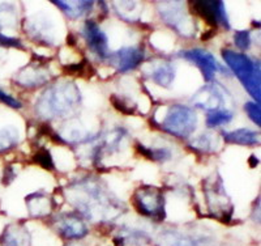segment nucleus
<instances>
[{"mask_svg":"<svg viewBox=\"0 0 261 246\" xmlns=\"http://www.w3.org/2000/svg\"><path fill=\"white\" fill-rule=\"evenodd\" d=\"M16 173L15 170L12 169V166H7L6 169H4V174H3V184L4 185H9L11 182L15 180Z\"/></svg>","mask_w":261,"mask_h":246,"instance_id":"obj_31","label":"nucleus"},{"mask_svg":"<svg viewBox=\"0 0 261 246\" xmlns=\"http://www.w3.org/2000/svg\"><path fill=\"white\" fill-rule=\"evenodd\" d=\"M116 246H145L150 242V236L145 231L123 227L114 237Z\"/></svg>","mask_w":261,"mask_h":246,"instance_id":"obj_18","label":"nucleus"},{"mask_svg":"<svg viewBox=\"0 0 261 246\" xmlns=\"http://www.w3.org/2000/svg\"><path fill=\"white\" fill-rule=\"evenodd\" d=\"M222 138L226 143L246 147H255L260 144L258 132L249 130V128H238L234 131H222Z\"/></svg>","mask_w":261,"mask_h":246,"instance_id":"obj_20","label":"nucleus"},{"mask_svg":"<svg viewBox=\"0 0 261 246\" xmlns=\"http://www.w3.org/2000/svg\"><path fill=\"white\" fill-rule=\"evenodd\" d=\"M54 226L65 240H81L89 233L83 217L76 214H60L54 219Z\"/></svg>","mask_w":261,"mask_h":246,"instance_id":"obj_13","label":"nucleus"},{"mask_svg":"<svg viewBox=\"0 0 261 246\" xmlns=\"http://www.w3.org/2000/svg\"><path fill=\"white\" fill-rule=\"evenodd\" d=\"M158 12L165 24L184 37L195 36V25L183 9V2H158Z\"/></svg>","mask_w":261,"mask_h":246,"instance_id":"obj_7","label":"nucleus"},{"mask_svg":"<svg viewBox=\"0 0 261 246\" xmlns=\"http://www.w3.org/2000/svg\"><path fill=\"white\" fill-rule=\"evenodd\" d=\"M136 149L139 151V153L141 154V156L153 161H162V163H165V161L170 160L172 156L171 151H170L169 148H166V147L149 148V147H145V145L137 143Z\"/></svg>","mask_w":261,"mask_h":246,"instance_id":"obj_25","label":"nucleus"},{"mask_svg":"<svg viewBox=\"0 0 261 246\" xmlns=\"http://www.w3.org/2000/svg\"><path fill=\"white\" fill-rule=\"evenodd\" d=\"M83 101L80 88L73 81L62 80L48 85L34 104L37 116L46 121L73 114Z\"/></svg>","mask_w":261,"mask_h":246,"instance_id":"obj_2","label":"nucleus"},{"mask_svg":"<svg viewBox=\"0 0 261 246\" xmlns=\"http://www.w3.org/2000/svg\"><path fill=\"white\" fill-rule=\"evenodd\" d=\"M0 102L9 107H13V109H20V107L22 106L18 100H16L12 96H9L8 93L4 92L3 89H0Z\"/></svg>","mask_w":261,"mask_h":246,"instance_id":"obj_30","label":"nucleus"},{"mask_svg":"<svg viewBox=\"0 0 261 246\" xmlns=\"http://www.w3.org/2000/svg\"><path fill=\"white\" fill-rule=\"evenodd\" d=\"M148 75L157 85L170 88L175 79V67L167 60H153L149 64Z\"/></svg>","mask_w":261,"mask_h":246,"instance_id":"obj_16","label":"nucleus"},{"mask_svg":"<svg viewBox=\"0 0 261 246\" xmlns=\"http://www.w3.org/2000/svg\"><path fill=\"white\" fill-rule=\"evenodd\" d=\"M34 163L38 164V165L41 166V168H43V169H54L53 156H51L50 151H47L46 148H41L36 152V154H34Z\"/></svg>","mask_w":261,"mask_h":246,"instance_id":"obj_26","label":"nucleus"},{"mask_svg":"<svg viewBox=\"0 0 261 246\" xmlns=\"http://www.w3.org/2000/svg\"><path fill=\"white\" fill-rule=\"evenodd\" d=\"M135 210L143 216L155 221H163L166 217L165 195L155 186H140L132 195Z\"/></svg>","mask_w":261,"mask_h":246,"instance_id":"obj_6","label":"nucleus"},{"mask_svg":"<svg viewBox=\"0 0 261 246\" xmlns=\"http://www.w3.org/2000/svg\"><path fill=\"white\" fill-rule=\"evenodd\" d=\"M2 246H32V234L24 224H9L0 236Z\"/></svg>","mask_w":261,"mask_h":246,"instance_id":"obj_17","label":"nucleus"},{"mask_svg":"<svg viewBox=\"0 0 261 246\" xmlns=\"http://www.w3.org/2000/svg\"><path fill=\"white\" fill-rule=\"evenodd\" d=\"M158 246H197V242L179 231H165L158 237Z\"/></svg>","mask_w":261,"mask_h":246,"instance_id":"obj_21","label":"nucleus"},{"mask_svg":"<svg viewBox=\"0 0 261 246\" xmlns=\"http://www.w3.org/2000/svg\"><path fill=\"white\" fill-rule=\"evenodd\" d=\"M145 58V49L143 46H127L107 54L106 59L118 72H129L137 69Z\"/></svg>","mask_w":261,"mask_h":246,"instance_id":"obj_10","label":"nucleus"},{"mask_svg":"<svg viewBox=\"0 0 261 246\" xmlns=\"http://www.w3.org/2000/svg\"><path fill=\"white\" fill-rule=\"evenodd\" d=\"M216 133L212 132H202L199 137H196L190 145L196 151L202 152V153H213L218 148V140L217 137H214Z\"/></svg>","mask_w":261,"mask_h":246,"instance_id":"obj_22","label":"nucleus"},{"mask_svg":"<svg viewBox=\"0 0 261 246\" xmlns=\"http://www.w3.org/2000/svg\"><path fill=\"white\" fill-rule=\"evenodd\" d=\"M67 199L79 214L94 222L113 221L124 212V206L99 178H79L67 185Z\"/></svg>","mask_w":261,"mask_h":246,"instance_id":"obj_1","label":"nucleus"},{"mask_svg":"<svg viewBox=\"0 0 261 246\" xmlns=\"http://www.w3.org/2000/svg\"><path fill=\"white\" fill-rule=\"evenodd\" d=\"M234 43L239 50H248V49L251 48V43H252L251 32H249V30H238V32H235Z\"/></svg>","mask_w":261,"mask_h":246,"instance_id":"obj_27","label":"nucleus"},{"mask_svg":"<svg viewBox=\"0 0 261 246\" xmlns=\"http://www.w3.org/2000/svg\"><path fill=\"white\" fill-rule=\"evenodd\" d=\"M0 46H4V48H17L22 49V43L18 38L15 37L6 36L2 30H0Z\"/></svg>","mask_w":261,"mask_h":246,"instance_id":"obj_29","label":"nucleus"},{"mask_svg":"<svg viewBox=\"0 0 261 246\" xmlns=\"http://www.w3.org/2000/svg\"><path fill=\"white\" fill-rule=\"evenodd\" d=\"M230 98V93L218 83H209L200 88L195 95L191 97V102L197 109L205 111L226 109L225 105Z\"/></svg>","mask_w":261,"mask_h":246,"instance_id":"obj_8","label":"nucleus"},{"mask_svg":"<svg viewBox=\"0 0 261 246\" xmlns=\"http://www.w3.org/2000/svg\"><path fill=\"white\" fill-rule=\"evenodd\" d=\"M51 74L45 64L30 63L15 75V84L25 89H34L50 81Z\"/></svg>","mask_w":261,"mask_h":246,"instance_id":"obj_12","label":"nucleus"},{"mask_svg":"<svg viewBox=\"0 0 261 246\" xmlns=\"http://www.w3.org/2000/svg\"><path fill=\"white\" fill-rule=\"evenodd\" d=\"M160 127L163 132L171 137L186 139L195 132L197 127V116L195 110L187 105L174 104L167 107L162 121L160 122Z\"/></svg>","mask_w":261,"mask_h":246,"instance_id":"obj_4","label":"nucleus"},{"mask_svg":"<svg viewBox=\"0 0 261 246\" xmlns=\"http://www.w3.org/2000/svg\"><path fill=\"white\" fill-rule=\"evenodd\" d=\"M83 34L92 53L97 55L99 59H106L107 54L110 53L109 51V39H107L106 34L102 32L101 28L98 27L97 23L93 20H86L84 24Z\"/></svg>","mask_w":261,"mask_h":246,"instance_id":"obj_14","label":"nucleus"},{"mask_svg":"<svg viewBox=\"0 0 261 246\" xmlns=\"http://www.w3.org/2000/svg\"><path fill=\"white\" fill-rule=\"evenodd\" d=\"M28 212L34 219H43L50 216L54 211V199L43 191H36L25 198Z\"/></svg>","mask_w":261,"mask_h":246,"instance_id":"obj_15","label":"nucleus"},{"mask_svg":"<svg viewBox=\"0 0 261 246\" xmlns=\"http://www.w3.org/2000/svg\"><path fill=\"white\" fill-rule=\"evenodd\" d=\"M222 58L232 74L238 77L242 85L246 88L249 96L255 100L256 104L261 101V74L260 63L251 59L248 55L239 51L223 49Z\"/></svg>","mask_w":261,"mask_h":246,"instance_id":"obj_3","label":"nucleus"},{"mask_svg":"<svg viewBox=\"0 0 261 246\" xmlns=\"http://www.w3.org/2000/svg\"><path fill=\"white\" fill-rule=\"evenodd\" d=\"M234 118V111L228 109H220L213 110V111H208L206 118H205V123L209 128L220 127L222 125H227Z\"/></svg>","mask_w":261,"mask_h":246,"instance_id":"obj_24","label":"nucleus"},{"mask_svg":"<svg viewBox=\"0 0 261 246\" xmlns=\"http://www.w3.org/2000/svg\"><path fill=\"white\" fill-rule=\"evenodd\" d=\"M18 140H20V135L16 127L7 126V127L0 128V153H6L16 148Z\"/></svg>","mask_w":261,"mask_h":246,"instance_id":"obj_23","label":"nucleus"},{"mask_svg":"<svg viewBox=\"0 0 261 246\" xmlns=\"http://www.w3.org/2000/svg\"><path fill=\"white\" fill-rule=\"evenodd\" d=\"M181 58L193 63L197 69L201 71L202 76L206 81L211 83L218 70H222L220 63L217 62L214 55L204 49H190V50H181L179 53Z\"/></svg>","mask_w":261,"mask_h":246,"instance_id":"obj_11","label":"nucleus"},{"mask_svg":"<svg viewBox=\"0 0 261 246\" xmlns=\"http://www.w3.org/2000/svg\"><path fill=\"white\" fill-rule=\"evenodd\" d=\"M57 7H59L60 11L64 13L65 16L71 20H77V18L84 17L86 13H89L92 11L94 2L92 0H58V2H53Z\"/></svg>","mask_w":261,"mask_h":246,"instance_id":"obj_19","label":"nucleus"},{"mask_svg":"<svg viewBox=\"0 0 261 246\" xmlns=\"http://www.w3.org/2000/svg\"><path fill=\"white\" fill-rule=\"evenodd\" d=\"M192 6L193 12L199 17L204 18V21L209 27L218 28L222 25L225 29H230V21L226 13L225 3L220 0H193L190 2Z\"/></svg>","mask_w":261,"mask_h":246,"instance_id":"obj_9","label":"nucleus"},{"mask_svg":"<svg viewBox=\"0 0 261 246\" xmlns=\"http://www.w3.org/2000/svg\"><path fill=\"white\" fill-rule=\"evenodd\" d=\"M65 246H83V245H80V243H74V242H71V243H68V245H65Z\"/></svg>","mask_w":261,"mask_h":246,"instance_id":"obj_32","label":"nucleus"},{"mask_svg":"<svg viewBox=\"0 0 261 246\" xmlns=\"http://www.w3.org/2000/svg\"><path fill=\"white\" fill-rule=\"evenodd\" d=\"M247 116L256 126H261V109L260 104H256L255 101H249L244 105Z\"/></svg>","mask_w":261,"mask_h":246,"instance_id":"obj_28","label":"nucleus"},{"mask_svg":"<svg viewBox=\"0 0 261 246\" xmlns=\"http://www.w3.org/2000/svg\"><path fill=\"white\" fill-rule=\"evenodd\" d=\"M202 191H204L206 207L211 211L212 215L222 221H230L234 207L230 200V196L226 194L221 175L217 174L209 177L204 182Z\"/></svg>","mask_w":261,"mask_h":246,"instance_id":"obj_5","label":"nucleus"}]
</instances>
